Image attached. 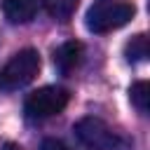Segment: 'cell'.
Wrapping results in <instances>:
<instances>
[{"label":"cell","instance_id":"6da1fadb","mask_svg":"<svg viewBox=\"0 0 150 150\" xmlns=\"http://www.w3.org/2000/svg\"><path fill=\"white\" fill-rule=\"evenodd\" d=\"M136 14V7L124 0H94V5L87 9L84 23L91 33H110L115 28H122L129 23Z\"/></svg>","mask_w":150,"mask_h":150},{"label":"cell","instance_id":"7a4b0ae2","mask_svg":"<svg viewBox=\"0 0 150 150\" xmlns=\"http://www.w3.org/2000/svg\"><path fill=\"white\" fill-rule=\"evenodd\" d=\"M40 70V54L35 49H21L16 52L2 68H0V91H16L23 89L35 80Z\"/></svg>","mask_w":150,"mask_h":150},{"label":"cell","instance_id":"3957f363","mask_svg":"<svg viewBox=\"0 0 150 150\" xmlns=\"http://www.w3.org/2000/svg\"><path fill=\"white\" fill-rule=\"evenodd\" d=\"M68 91L63 87H40L35 91L28 94L26 103H23V112L28 120H47L52 115H59L66 105H68Z\"/></svg>","mask_w":150,"mask_h":150},{"label":"cell","instance_id":"277c9868","mask_svg":"<svg viewBox=\"0 0 150 150\" xmlns=\"http://www.w3.org/2000/svg\"><path fill=\"white\" fill-rule=\"evenodd\" d=\"M75 138L82 148L87 150H115L117 148V136L110 131V127L98 120V117H82L73 127Z\"/></svg>","mask_w":150,"mask_h":150},{"label":"cell","instance_id":"5b68a950","mask_svg":"<svg viewBox=\"0 0 150 150\" xmlns=\"http://www.w3.org/2000/svg\"><path fill=\"white\" fill-rule=\"evenodd\" d=\"M42 0H0L2 14L9 23H28L38 9H40Z\"/></svg>","mask_w":150,"mask_h":150},{"label":"cell","instance_id":"8992f818","mask_svg":"<svg viewBox=\"0 0 150 150\" xmlns=\"http://www.w3.org/2000/svg\"><path fill=\"white\" fill-rule=\"evenodd\" d=\"M80 56H82V45L70 40V42H63L56 52H54V66L61 75H68L77 63H80Z\"/></svg>","mask_w":150,"mask_h":150},{"label":"cell","instance_id":"52a82bcc","mask_svg":"<svg viewBox=\"0 0 150 150\" xmlns=\"http://www.w3.org/2000/svg\"><path fill=\"white\" fill-rule=\"evenodd\" d=\"M77 5H80V0H45L47 14L56 21H68L75 14Z\"/></svg>","mask_w":150,"mask_h":150},{"label":"cell","instance_id":"ba28073f","mask_svg":"<svg viewBox=\"0 0 150 150\" xmlns=\"http://www.w3.org/2000/svg\"><path fill=\"white\" fill-rule=\"evenodd\" d=\"M124 56H127L129 63H138V61H143V59L148 56V38H145L143 33L134 35V38L127 42V47H124Z\"/></svg>","mask_w":150,"mask_h":150},{"label":"cell","instance_id":"9c48e42d","mask_svg":"<svg viewBox=\"0 0 150 150\" xmlns=\"http://www.w3.org/2000/svg\"><path fill=\"white\" fill-rule=\"evenodd\" d=\"M129 96H131V103L136 105V110L141 115H148V103H150V84L148 82H136L131 89H129Z\"/></svg>","mask_w":150,"mask_h":150},{"label":"cell","instance_id":"30bf717a","mask_svg":"<svg viewBox=\"0 0 150 150\" xmlns=\"http://www.w3.org/2000/svg\"><path fill=\"white\" fill-rule=\"evenodd\" d=\"M40 150H73V148H68L63 141H59V138H45L42 141V145H40Z\"/></svg>","mask_w":150,"mask_h":150},{"label":"cell","instance_id":"8fae6325","mask_svg":"<svg viewBox=\"0 0 150 150\" xmlns=\"http://www.w3.org/2000/svg\"><path fill=\"white\" fill-rule=\"evenodd\" d=\"M2 150H21V148H19V145H16V143H7V145H5V148H2Z\"/></svg>","mask_w":150,"mask_h":150}]
</instances>
